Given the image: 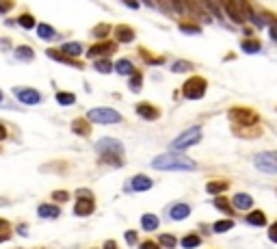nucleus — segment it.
I'll list each match as a JSON object with an SVG mask.
<instances>
[{
	"instance_id": "obj_24",
	"label": "nucleus",
	"mask_w": 277,
	"mask_h": 249,
	"mask_svg": "<svg viewBox=\"0 0 277 249\" xmlns=\"http://www.w3.org/2000/svg\"><path fill=\"white\" fill-rule=\"evenodd\" d=\"M158 226H160V219L156 217L154 212H145V215L141 217V228H143L145 232H154Z\"/></svg>"
},
{
	"instance_id": "obj_29",
	"label": "nucleus",
	"mask_w": 277,
	"mask_h": 249,
	"mask_svg": "<svg viewBox=\"0 0 277 249\" xmlns=\"http://www.w3.org/2000/svg\"><path fill=\"white\" fill-rule=\"evenodd\" d=\"M214 208L216 210H221V212H225L228 215V219L234 215V208H232V204H230V199L228 197H223V195H219V197H214Z\"/></svg>"
},
{
	"instance_id": "obj_32",
	"label": "nucleus",
	"mask_w": 277,
	"mask_h": 249,
	"mask_svg": "<svg viewBox=\"0 0 277 249\" xmlns=\"http://www.w3.org/2000/svg\"><path fill=\"white\" fill-rule=\"evenodd\" d=\"M16 59H18V61H33V59H35V50L31 46H18L16 48Z\"/></svg>"
},
{
	"instance_id": "obj_28",
	"label": "nucleus",
	"mask_w": 277,
	"mask_h": 249,
	"mask_svg": "<svg viewBox=\"0 0 277 249\" xmlns=\"http://www.w3.org/2000/svg\"><path fill=\"white\" fill-rule=\"evenodd\" d=\"M128 87L132 93H137L143 89V72L141 69H134L132 74H130V81H128Z\"/></svg>"
},
{
	"instance_id": "obj_8",
	"label": "nucleus",
	"mask_w": 277,
	"mask_h": 249,
	"mask_svg": "<svg viewBox=\"0 0 277 249\" xmlns=\"http://www.w3.org/2000/svg\"><path fill=\"white\" fill-rule=\"evenodd\" d=\"M254 165L264 173H277V152H262L254 156Z\"/></svg>"
},
{
	"instance_id": "obj_4",
	"label": "nucleus",
	"mask_w": 277,
	"mask_h": 249,
	"mask_svg": "<svg viewBox=\"0 0 277 249\" xmlns=\"http://www.w3.org/2000/svg\"><path fill=\"white\" fill-rule=\"evenodd\" d=\"M87 122L89 124H119L124 122V115L117 113L115 108H108V106H100V108H91L87 113Z\"/></svg>"
},
{
	"instance_id": "obj_14",
	"label": "nucleus",
	"mask_w": 277,
	"mask_h": 249,
	"mask_svg": "<svg viewBox=\"0 0 277 249\" xmlns=\"http://www.w3.org/2000/svg\"><path fill=\"white\" fill-rule=\"evenodd\" d=\"M228 188H230V180H225V178H214V180L206 182V193H208V195L219 197L221 193H225Z\"/></svg>"
},
{
	"instance_id": "obj_48",
	"label": "nucleus",
	"mask_w": 277,
	"mask_h": 249,
	"mask_svg": "<svg viewBox=\"0 0 277 249\" xmlns=\"http://www.w3.org/2000/svg\"><path fill=\"white\" fill-rule=\"evenodd\" d=\"M0 48H2V50L11 48V39H0Z\"/></svg>"
},
{
	"instance_id": "obj_31",
	"label": "nucleus",
	"mask_w": 277,
	"mask_h": 249,
	"mask_svg": "<svg viewBox=\"0 0 277 249\" xmlns=\"http://www.w3.org/2000/svg\"><path fill=\"white\" fill-rule=\"evenodd\" d=\"M178 243H180V245H182L184 249H197V247L201 245V236L193 232V234H186L182 241H178Z\"/></svg>"
},
{
	"instance_id": "obj_20",
	"label": "nucleus",
	"mask_w": 277,
	"mask_h": 249,
	"mask_svg": "<svg viewBox=\"0 0 277 249\" xmlns=\"http://www.w3.org/2000/svg\"><path fill=\"white\" fill-rule=\"evenodd\" d=\"M221 7H223V11L228 13L234 24H245V18H243V13H240V9H238V2H223Z\"/></svg>"
},
{
	"instance_id": "obj_3",
	"label": "nucleus",
	"mask_w": 277,
	"mask_h": 249,
	"mask_svg": "<svg viewBox=\"0 0 277 249\" xmlns=\"http://www.w3.org/2000/svg\"><path fill=\"white\" fill-rule=\"evenodd\" d=\"M228 117L234 124V128H238V126L254 128V126H260V122H262V117L249 106H232L228 111Z\"/></svg>"
},
{
	"instance_id": "obj_41",
	"label": "nucleus",
	"mask_w": 277,
	"mask_h": 249,
	"mask_svg": "<svg viewBox=\"0 0 277 249\" xmlns=\"http://www.w3.org/2000/svg\"><path fill=\"white\" fill-rule=\"evenodd\" d=\"M139 249H163V247H160L156 241H152V238H145V241H141Z\"/></svg>"
},
{
	"instance_id": "obj_33",
	"label": "nucleus",
	"mask_w": 277,
	"mask_h": 249,
	"mask_svg": "<svg viewBox=\"0 0 277 249\" xmlns=\"http://www.w3.org/2000/svg\"><path fill=\"white\" fill-rule=\"evenodd\" d=\"M156 243H158L160 247H165V249H175L178 247V238H175L173 234H160Z\"/></svg>"
},
{
	"instance_id": "obj_12",
	"label": "nucleus",
	"mask_w": 277,
	"mask_h": 249,
	"mask_svg": "<svg viewBox=\"0 0 277 249\" xmlns=\"http://www.w3.org/2000/svg\"><path fill=\"white\" fill-rule=\"evenodd\" d=\"M152 187H154V180L152 178H148V176H143V173H137V176H132L128 180V188L132 193H145V191H149Z\"/></svg>"
},
{
	"instance_id": "obj_30",
	"label": "nucleus",
	"mask_w": 277,
	"mask_h": 249,
	"mask_svg": "<svg viewBox=\"0 0 277 249\" xmlns=\"http://www.w3.org/2000/svg\"><path fill=\"white\" fill-rule=\"evenodd\" d=\"M137 52L141 54V59H143L145 63H149V65H163L165 63V57H154V54H149V50L143 46H139Z\"/></svg>"
},
{
	"instance_id": "obj_34",
	"label": "nucleus",
	"mask_w": 277,
	"mask_h": 249,
	"mask_svg": "<svg viewBox=\"0 0 277 249\" xmlns=\"http://www.w3.org/2000/svg\"><path fill=\"white\" fill-rule=\"evenodd\" d=\"M110 31H113V28H110V24H98V26H93L91 35H93L95 39H100V42H107V37H108Z\"/></svg>"
},
{
	"instance_id": "obj_42",
	"label": "nucleus",
	"mask_w": 277,
	"mask_h": 249,
	"mask_svg": "<svg viewBox=\"0 0 277 249\" xmlns=\"http://www.w3.org/2000/svg\"><path fill=\"white\" fill-rule=\"evenodd\" d=\"M126 241H128V245H137V243H139V234L134 230H128V232H126Z\"/></svg>"
},
{
	"instance_id": "obj_9",
	"label": "nucleus",
	"mask_w": 277,
	"mask_h": 249,
	"mask_svg": "<svg viewBox=\"0 0 277 249\" xmlns=\"http://www.w3.org/2000/svg\"><path fill=\"white\" fill-rule=\"evenodd\" d=\"M113 52H117V42H110V39H107V42L93 43V46L87 50V57L89 59H108Z\"/></svg>"
},
{
	"instance_id": "obj_17",
	"label": "nucleus",
	"mask_w": 277,
	"mask_h": 249,
	"mask_svg": "<svg viewBox=\"0 0 277 249\" xmlns=\"http://www.w3.org/2000/svg\"><path fill=\"white\" fill-rule=\"evenodd\" d=\"M134 28L130 26V24H117L115 26V37H117V42L119 43H130V42H134Z\"/></svg>"
},
{
	"instance_id": "obj_23",
	"label": "nucleus",
	"mask_w": 277,
	"mask_h": 249,
	"mask_svg": "<svg viewBox=\"0 0 277 249\" xmlns=\"http://www.w3.org/2000/svg\"><path fill=\"white\" fill-rule=\"evenodd\" d=\"M240 50L247 54H258L262 50V42L256 37H247V39H240Z\"/></svg>"
},
{
	"instance_id": "obj_50",
	"label": "nucleus",
	"mask_w": 277,
	"mask_h": 249,
	"mask_svg": "<svg viewBox=\"0 0 277 249\" xmlns=\"http://www.w3.org/2000/svg\"><path fill=\"white\" fill-rule=\"evenodd\" d=\"M18 232H20V234H22V236H26V234H28V228H24V226H20V228H18Z\"/></svg>"
},
{
	"instance_id": "obj_36",
	"label": "nucleus",
	"mask_w": 277,
	"mask_h": 249,
	"mask_svg": "<svg viewBox=\"0 0 277 249\" xmlns=\"http://www.w3.org/2000/svg\"><path fill=\"white\" fill-rule=\"evenodd\" d=\"M57 102L61 104V106H72V104H76V96L69 91H57Z\"/></svg>"
},
{
	"instance_id": "obj_22",
	"label": "nucleus",
	"mask_w": 277,
	"mask_h": 249,
	"mask_svg": "<svg viewBox=\"0 0 277 249\" xmlns=\"http://www.w3.org/2000/svg\"><path fill=\"white\" fill-rule=\"evenodd\" d=\"M59 52H63L65 57H69V59H78L80 54H83V43H78V42H67V43H63V46L59 48Z\"/></svg>"
},
{
	"instance_id": "obj_47",
	"label": "nucleus",
	"mask_w": 277,
	"mask_h": 249,
	"mask_svg": "<svg viewBox=\"0 0 277 249\" xmlns=\"http://www.w3.org/2000/svg\"><path fill=\"white\" fill-rule=\"evenodd\" d=\"M4 139H7V126L0 122V141H4Z\"/></svg>"
},
{
	"instance_id": "obj_40",
	"label": "nucleus",
	"mask_w": 277,
	"mask_h": 249,
	"mask_svg": "<svg viewBox=\"0 0 277 249\" xmlns=\"http://www.w3.org/2000/svg\"><path fill=\"white\" fill-rule=\"evenodd\" d=\"M52 199H54L57 204H65V202H69V191H65V188L52 191Z\"/></svg>"
},
{
	"instance_id": "obj_38",
	"label": "nucleus",
	"mask_w": 277,
	"mask_h": 249,
	"mask_svg": "<svg viewBox=\"0 0 277 249\" xmlns=\"http://www.w3.org/2000/svg\"><path fill=\"white\" fill-rule=\"evenodd\" d=\"M195 65L191 61H173V65H171V69H173L175 74H184V72H191Z\"/></svg>"
},
{
	"instance_id": "obj_5",
	"label": "nucleus",
	"mask_w": 277,
	"mask_h": 249,
	"mask_svg": "<svg viewBox=\"0 0 277 249\" xmlns=\"http://www.w3.org/2000/svg\"><path fill=\"white\" fill-rule=\"evenodd\" d=\"M95 212V197L89 188H78L76 191V206H74V215L76 217H89Z\"/></svg>"
},
{
	"instance_id": "obj_43",
	"label": "nucleus",
	"mask_w": 277,
	"mask_h": 249,
	"mask_svg": "<svg viewBox=\"0 0 277 249\" xmlns=\"http://www.w3.org/2000/svg\"><path fill=\"white\" fill-rule=\"evenodd\" d=\"M0 234H13L11 223H9L7 219H2V217H0Z\"/></svg>"
},
{
	"instance_id": "obj_35",
	"label": "nucleus",
	"mask_w": 277,
	"mask_h": 249,
	"mask_svg": "<svg viewBox=\"0 0 277 249\" xmlns=\"http://www.w3.org/2000/svg\"><path fill=\"white\" fill-rule=\"evenodd\" d=\"M232 228H234V221H232V219H219L216 223H213V232H214V234L230 232Z\"/></svg>"
},
{
	"instance_id": "obj_7",
	"label": "nucleus",
	"mask_w": 277,
	"mask_h": 249,
	"mask_svg": "<svg viewBox=\"0 0 277 249\" xmlns=\"http://www.w3.org/2000/svg\"><path fill=\"white\" fill-rule=\"evenodd\" d=\"M199 141H201V126H193V128H189V130H184L178 139H173L171 149H173V152H180V149H186L191 145H197Z\"/></svg>"
},
{
	"instance_id": "obj_39",
	"label": "nucleus",
	"mask_w": 277,
	"mask_h": 249,
	"mask_svg": "<svg viewBox=\"0 0 277 249\" xmlns=\"http://www.w3.org/2000/svg\"><path fill=\"white\" fill-rule=\"evenodd\" d=\"M18 24L22 28H26V31H31V28H35V18L31 13H22V16L18 18Z\"/></svg>"
},
{
	"instance_id": "obj_25",
	"label": "nucleus",
	"mask_w": 277,
	"mask_h": 249,
	"mask_svg": "<svg viewBox=\"0 0 277 249\" xmlns=\"http://www.w3.org/2000/svg\"><path fill=\"white\" fill-rule=\"evenodd\" d=\"M113 69L119 74V76H130L137 67H134V63L130 61V59H119V61L113 65Z\"/></svg>"
},
{
	"instance_id": "obj_10",
	"label": "nucleus",
	"mask_w": 277,
	"mask_h": 249,
	"mask_svg": "<svg viewBox=\"0 0 277 249\" xmlns=\"http://www.w3.org/2000/svg\"><path fill=\"white\" fill-rule=\"evenodd\" d=\"M13 96H16L22 104H28V106H35V104H39L43 100L42 93L33 87H16L13 89Z\"/></svg>"
},
{
	"instance_id": "obj_18",
	"label": "nucleus",
	"mask_w": 277,
	"mask_h": 249,
	"mask_svg": "<svg viewBox=\"0 0 277 249\" xmlns=\"http://www.w3.org/2000/svg\"><path fill=\"white\" fill-rule=\"evenodd\" d=\"M245 223L247 226H254V228H264L266 223H269V219H266V212L264 210H249L245 217Z\"/></svg>"
},
{
	"instance_id": "obj_15",
	"label": "nucleus",
	"mask_w": 277,
	"mask_h": 249,
	"mask_svg": "<svg viewBox=\"0 0 277 249\" xmlns=\"http://www.w3.org/2000/svg\"><path fill=\"white\" fill-rule=\"evenodd\" d=\"M46 54H48L50 59H54V61L67 63V65H72V67H78V69H83V67H85V63L80 61V59H69V57H65L63 52H59V48H48V50H46Z\"/></svg>"
},
{
	"instance_id": "obj_52",
	"label": "nucleus",
	"mask_w": 277,
	"mask_h": 249,
	"mask_svg": "<svg viewBox=\"0 0 277 249\" xmlns=\"http://www.w3.org/2000/svg\"><path fill=\"white\" fill-rule=\"evenodd\" d=\"M0 152H2V145H0Z\"/></svg>"
},
{
	"instance_id": "obj_16",
	"label": "nucleus",
	"mask_w": 277,
	"mask_h": 249,
	"mask_svg": "<svg viewBox=\"0 0 277 249\" xmlns=\"http://www.w3.org/2000/svg\"><path fill=\"white\" fill-rule=\"evenodd\" d=\"M232 206H234V210H251L254 208V197L247 195V193H236L234 197H232Z\"/></svg>"
},
{
	"instance_id": "obj_26",
	"label": "nucleus",
	"mask_w": 277,
	"mask_h": 249,
	"mask_svg": "<svg viewBox=\"0 0 277 249\" xmlns=\"http://www.w3.org/2000/svg\"><path fill=\"white\" fill-rule=\"evenodd\" d=\"M37 37L43 39V42H52V39L59 37V33L50 24H37Z\"/></svg>"
},
{
	"instance_id": "obj_6",
	"label": "nucleus",
	"mask_w": 277,
	"mask_h": 249,
	"mask_svg": "<svg viewBox=\"0 0 277 249\" xmlns=\"http://www.w3.org/2000/svg\"><path fill=\"white\" fill-rule=\"evenodd\" d=\"M208 91V81L204 76H191L182 84V96L186 100H201Z\"/></svg>"
},
{
	"instance_id": "obj_45",
	"label": "nucleus",
	"mask_w": 277,
	"mask_h": 249,
	"mask_svg": "<svg viewBox=\"0 0 277 249\" xmlns=\"http://www.w3.org/2000/svg\"><path fill=\"white\" fill-rule=\"evenodd\" d=\"M104 249H119L117 243L113 241V238H108V241H104Z\"/></svg>"
},
{
	"instance_id": "obj_1",
	"label": "nucleus",
	"mask_w": 277,
	"mask_h": 249,
	"mask_svg": "<svg viewBox=\"0 0 277 249\" xmlns=\"http://www.w3.org/2000/svg\"><path fill=\"white\" fill-rule=\"evenodd\" d=\"M95 152H98L100 165H110V167H124V145L113 137H104L95 143Z\"/></svg>"
},
{
	"instance_id": "obj_37",
	"label": "nucleus",
	"mask_w": 277,
	"mask_h": 249,
	"mask_svg": "<svg viewBox=\"0 0 277 249\" xmlns=\"http://www.w3.org/2000/svg\"><path fill=\"white\" fill-rule=\"evenodd\" d=\"M93 67H95V72H100V74L113 72V63H110L108 59H95V61H93Z\"/></svg>"
},
{
	"instance_id": "obj_2",
	"label": "nucleus",
	"mask_w": 277,
	"mask_h": 249,
	"mask_svg": "<svg viewBox=\"0 0 277 249\" xmlns=\"http://www.w3.org/2000/svg\"><path fill=\"white\" fill-rule=\"evenodd\" d=\"M152 167L158 171H193L197 169V163L191 156H182L178 152H169V154H160L152 161Z\"/></svg>"
},
{
	"instance_id": "obj_46",
	"label": "nucleus",
	"mask_w": 277,
	"mask_h": 249,
	"mask_svg": "<svg viewBox=\"0 0 277 249\" xmlns=\"http://www.w3.org/2000/svg\"><path fill=\"white\" fill-rule=\"evenodd\" d=\"M269 33H271V39H273V42H277V22H275V24H271Z\"/></svg>"
},
{
	"instance_id": "obj_21",
	"label": "nucleus",
	"mask_w": 277,
	"mask_h": 249,
	"mask_svg": "<svg viewBox=\"0 0 277 249\" xmlns=\"http://www.w3.org/2000/svg\"><path fill=\"white\" fill-rule=\"evenodd\" d=\"M72 132L78 137H89L91 134V124L87 122V117H76L72 122Z\"/></svg>"
},
{
	"instance_id": "obj_19",
	"label": "nucleus",
	"mask_w": 277,
	"mask_h": 249,
	"mask_svg": "<svg viewBox=\"0 0 277 249\" xmlns=\"http://www.w3.org/2000/svg\"><path fill=\"white\" fill-rule=\"evenodd\" d=\"M37 215L42 219H59L61 217V208L57 204H39Z\"/></svg>"
},
{
	"instance_id": "obj_51",
	"label": "nucleus",
	"mask_w": 277,
	"mask_h": 249,
	"mask_svg": "<svg viewBox=\"0 0 277 249\" xmlns=\"http://www.w3.org/2000/svg\"><path fill=\"white\" fill-rule=\"evenodd\" d=\"M2 98H4V93H2V91H0V102H2Z\"/></svg>"
},
{
	"instance_id": "obj_13",
	"label": "nucleus",
	"mask_w": 277,
	"mask_h": 249,
	"mask_svg": "<svg viewBox=\"0 0 277 249\" xmlns=\"http://www.w3.org/2000/svg\"><path fill=\"white\" fill-rule=\"evenodd\" d=\"M193 212V208H191V204H186V202H178V204H171L169 206V210H167V215L169 219H173V221H182V219H186Z\"/></svg>"
},
{
	"instance_id": "obj_11",
	"label": "nucleus",
	"mask_w": 277,
	"mask_h": 249,
	"mask_svg": "<svg viewBox=\"0 0 277 249\" xmlns=\"http://www.w3.org/2000/svg\"><path fill=\"white\" fill-rule=\"evenodd\" d=\"M134 111H137L139 117L148 119V122H156V119L163 115V111H160V108L156 106V104H152V102H139L137 106H134Z\"/></svg>"
},
{
	"instance_id": "obj_44",
	"label": "nucleus",
	"mask_w": 277,
	"mask_h": 249,
	"mask_svg": "<svg viewBox=\"0 0 277 249\" xmlns=\"http://www.w3.org/2000/svg\"><path fill=\"white\" fill-rule=\"evenodd\" d=\"M269 238L273 243H277V221L273 223V226H269Z\"/></svg>"
},
{
	"instance_id": "obj_27",
	"label": "nucleus",
	"mask_w": 277,
	"mask_h": 249,
	"mask_svg": "<svg viewBox=\"0 0 277 249\" xmlns=\"http://www.w3.org/2000/svg\"><path fill=\"white\" fill-rule=\"evenodd\" d=\"M180 33L184 35H201V26L197 22H193V20H182V22L178 24Z\"/></svg>"
},
{
	"instance_id": "obj_49",
	"label": "nucleus",
	"mask_w": 277,
	"mask_h": 249,
	"mask_svg": "<svg viewBox=\"0 0 277 249\" xmlns=\"http://www.w3.org/2000/svg\"><path fill=\"white\" fill-rule=\"evenodd\" d=\"M13 234H0V243H4V241H9Z\"/></svg>"
}]
</instances>
